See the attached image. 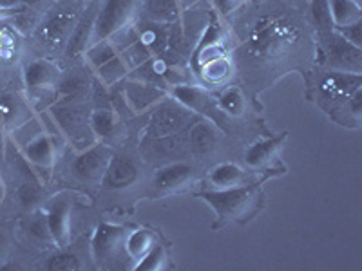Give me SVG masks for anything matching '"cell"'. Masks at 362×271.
I'll return each instance as SVG.
<instances>
[{"mask_svg": "<svg viewBox=\"0 0 362 271\" xmlns=\"http://www.w3.org/2000/svg\"><path fill=\"white\" fill-rule=\"evenodd\" d=\"M116 54H118V51H116L112 42L107 38V40H100L96 42V44L90 45L89 49L86 51V54H83V58H86V62L96 71L98 67H102L103 64L109 62L111 58H115Z\"/></svg>", "mask_w": 362, "mask_h": 271, "instance_id": "29", "label": "cell"}, {"mask_svg": "<svg viewBox=\"0 0 362 271\" xmlns=\"http://www.w3.org/2000/svg\"><path fill=\"white\" fill-rule=\"evenodd\" d=\"M24 156L28 157L35 170H40L49 176L54 167V159H57V145H54L53 136L44 131L35 136L33 140H29L24 145Z\"/></svg>", "mask_w": 362, "mask_h": 271, "instance_id": "15", "label": "cell"}, {"mask_svg": "<svg viewBox=\"0 0 362 271\" xmlns=\"http://www.w3.org/2000/svg\"><path fill=\"white\" fill-rule=\"evenodd\" d=\"M6 128H4V121H2V116H0V134H4Z\"/></svg>", "mask_w": 362, "mask_h": 271, "instance_id": "41", "label": "cell"}, {"mask_svg": "<svg viewBox=\"0 0 362 271\" xmlns=\"http://www.w3.org/2000/svg\"><path fill=\"white\" fill-rule=\"evenodd\" d=\"M129 78V76H127ZM165 96V90L160 89L156 85H151V83L140 82V80L129 78L127 82H124V98L127 107L131 112H140L147 111L153 105H156L158 102H161Z\"/></svg>", "mask_w": 362, "mask_h": 271, "instance_id": "14", "label": "cell"}, {"mask_svg": "<svg viewBox=\"0 0 362 271\" xmlns=\"http://www.w3.org/2000/svg\"><path fill=\"white\" fill-rule=\"evenodd\" d=\"M194 181V169L185 161H174L156 170L153 179L154 188L160 193L181 192L189 188Z\"/></svg>", "mask_w": 362, "mask_h": 271, "instance_id": "12", "label": "cell"}, {"mask_svg": "<svg viewBox=\"0 0 362 271\" xmlns=\"http://www.w3.org/2000/svg\"><path fill=\"white\" fill-rule=\"evenodd\" d=\"M138 179V167L124 154H112L109 167L102 177V183L109 190H124L134 185Z\"/></svg>", "mask_w": 362, "mask_h": 271, "instance_id": "16", "label": "cell"}, {"mask_svg": "<svg viewBox=\"0 0 362 271\" xmlns=\"http://www.w3.org/2000/svg\"><path fill=\"white\" fill-rule=\"evenodd\" d=\"M221 56H226V28L219 17V13L214 9V11H210L209 24H206L202 38L194 47L192 58H190V69L198 74L205 64Z\"/></svg>", "mask_w": 362, "mask_h": 271, "instance_id": "5", "label": "cell"}, {"mask_svg": "<svg viewBox=\"0 0 362 271\" xmlns=\"http://www.w3.org/2000/svg\"><path fill=\"white\" fill-rule=\"evenodd\" d=\"M218 143V127L209 119H202L198 124H194L189 132V145L192 152L196 154H209L214 150Z\"/></svg>", "mask_w": 362, "mask_h": 271, "instance_id": "20", "label": "cell"}, {"mask_svg": "<svg viewBox=\"0 0 362 271\" xmlns=\"http://www.w3.org/2000/svg\"><path fill=\"white\" fill-rule=\"evenodd\" d=\"M51 116L64 136H67L74 143H83V148L90 147L87 143H93V140H96L89 127V111L82 102L54 103L51 107Z\"/></svg>", "mask_w": 362, "mask_h": 271, "instance_id": "3", "label": "cell"}, {"mask_svg": "<svg viewBox=\"0 0 362 271\" xmlns=\"http://www.w3.org/2000/svg\"><path fill=\"white\" fill-rule=\"evenodd\" d=\"M284 140H286V132L252 143L247 152H245V161H247L248 167L250 169H263L264 164L272 163L279 154L281 148H283Z\"/></svg>", "mask_w": 362, "mask_h": 271, "instance_id": "18", "label": "cell"}, {"mask_svg": "<svg viewBox=\"0 0 362 271\" xmlns=\"http://www.w3.org/2000/svg\"><path fill=\"white\" fill-rule=\"evenodd\" d=\"M28 234L31 235L35 241H40V243H53L45 214H38V215H35L33 219H29Z\"/></svg>", "mask_w": 362, "mask_h": 271, "instance_id": "34", "label": "cell"}, {"mask_svg": "<svg viewBox=\"0 0 362 271\" xmlns=\"http://www.w3.org/2000/svg\"><path fill=\"white\" fill-rule=\"evenodd\" d=\"M141 11L156 24H174L181 18L183 8L180 0H144Z\"/></svg>", "mask_w": 362, "mask_h": 271, "instance_id": "19", "label": "cell"}, {"mask_svg": "<svg viewBox=\"0 0 362 271\" xmlns=\"http://www.w3.org/2000/svg\"><path fill=\"white\" fill-rule=\"evenodd\" d=\"M82 9L67 6V8H57L45 15L44 20L38 25V38L47 47H66L74 24L78 20Z\"/></svg>", "mask_w": 362, "mask_h": 271, "instance_id": "7", "label": "cell"}, {"mask_svg": "<svg viewBox=\"0 0 362 271\" xmlns=\"http://www.w3.org/2000/svg\"><path fill=\"white\" fill-rule=\"evenodd\" d=\"M218 107L225 116H243L245 109H247V102H245L243 90L239 87L230 85L226 90H223V95L218 98Z\"/></svg>", "mask_w": 362, "mask_h": 271, "instance_id": "27", "label": "cell"}, {"mask_svg": "<svg viewBox=\"0 0 362 271\" xmlns=\"http://www.w3.org/2000/svg\"><path fill=\"white\" fill-rule=\"evenodd\" d=\"M118 114L109 107H96L89 112V127L96 140H107L115 134Z\"/></svg>", "mask_w": 362, "mask_h": 271, "instance_id": "24", "label": "cell"}, {"mask_svg": "<svg viewBox=\"0 0 362 271\" xmlns=\"http://www.w3.org/2000/svg\"><path fill=\"white\" fill-rule=\"evenodd\" d=\"M15 11H17V9H2V8H0V20H2V18L11 17V15H15Z\"/></svg>", "mask_w": 362, "mask_h": 271, "instance_id": "39", "label": "cell"}, {"mask_svg": "<svg viewBox=\"0 0 362 271\" xmlns=\"http://www.w3.org/2000/svg\"><path fill=\"white\" fill-rule=\"evenodd\" d=\"M156 243V235L153 231L140 228V230L127 234V237H125V251H127V255L134 263H138L140 259H144Z\"/></svg>", "mask_w": 362, "mask_h": 271, "instance_id": "25", "label": "cell"}, {"mask_svg": "<svg viewBox=\"0 0 362 271\" xmlns=\"http://www.w3.org/2000/svg\"><path fill=\"white\" fill-rule=\"evenodd\" d=\"M140 35H141V29H138L134 24H131V25H127V28L119 29L118 33L112 35L109 40L112 42V45L116 47V51H118V53H122V51H125L127 47H131V45L134 44L138 38H140Z\"/></svg>", "mask_w": 362, "mask_h": 271, "instance_id": "33", "label": "cell"}, {"mask_svg": "<svg viewBox=\"0 0 362 271\" xmlns=\"http://www.w3.org/2000/svg\"><path fill=\"white\" fill-rule=\"evenodd\" d=\"M144 0H103L100 2L98 15L95 22V38L93 44L107 40L119 29L134 24L136 17L141 13Z\"/></svg>", "mask_w": 362, "mask_h": 271, "instance_id": "2", "label": "cell"}, {"mask_svg": "<svg viewBox=\"0 0 362 271\" xmlns=\"http://www.w3.org/2000/svg\"><path fill=\"white\" fill-rule=\"evenodd\" d=\"M255 2H259V0H255Z\"/></svg>", "mask_w": 362, "mask_h": 271, "instance_id": "42", "label": "cell"}, {"mask_svg": "<svg viewBox=\"0 0 362 271\" xmlns=\"http://www.w3.org/2000/svg\"><path fill=\"white\" fill-rule=\"evenodd\" d=\"M21 2H22V4H25V6H37L40 0H21Z\"/></svg>", "mask_w": 362, "mask_h": 271, "instance_id": "40", "label": "cell"}, {"mask_svg": "<svg viewBox=\"0 0 362 271\" xmlns=\"http://www.w3.org/2000/svg\"><path fill=\"white\" fill-rule=\"evenodd\" d=\"M210 208L216 212V228L225 222L238 221L245 222L257 214L261 208V188L259 185H241L234 188L203 190L198 193Z\"/></svg>", "mask_w": 362, "mask_h": 271, "instance_id": "1", "label": "cell"}, {"mask_svg": "<svg viewBox=\"0 0 362 271\" xmlns=\"http://www.w3.org/2000/svg\"><path fill=\"white\" fill-rule=\"evenodd\" d=\"M112 154H115L112 148H109L107 145L93 143L76 156V159L71 164V170L80 181H87V183L102 181Z\"/></svg>", "mask_w": 362, "mask_h": 271, "instance_id": "11", "label": "cell"}, {"mask_svg": "<svg viewBox=\"0 0 362 271\" xmlns=\"http://www.w3.org/2000/svg\"><path fill=\"white\" fill-rule=\"evenodd\" d=\"M232 73V64L226 56L216 58L212 62L205 64V66L199 69L198 76L202 80H205L206 83H219L223 80H226Z\"/></svg>", "mask_w": 362, "mask_h": 271, "instance_id": "28", "label": "cell"}, {"mask_svg": "<svg viewBox=\"0 0 362 271\" xmlns=\"http://www.w3.org/2000/svg\"><path fill=\"white\" fill-rule=\"evenodd\" d=\"M18 203H21L24 208L33 210L35 206H38L44 199V190H42V185L38 181H25L24 185L18 188L17 192Z\"/></svg>", "mask_w": 362, "mask_h": 271, "instance_id": "31", "label": "cell"}, {"mask_svg": "<svg viewBox=\"0 0 362 271\" xmlns=\"http://www.w3.org/2000/svg\"><path fill=\"white\" fill-rule=\"evenodd\" d=\"M8 248H9L8 237H6V234L0 231V260H4L6 253H8Z\"/></svg>", "mask_w": 362, "mask_h": 271, "instance_id": "37", "label": "cell"}, {"mask_svg": "<svg viewBox=\"0 0 362 271\" xmlns=\"http://www.w3.org/2000/svg\"><path fill=\"white\" fill-rule=\"evenodd\" d=\"M167 260H169V257H167V250H165V246H161L160 243H156L153 248H151V251L145 255L144 259H140L134 266H132V270L161 271L167 267Z\"/></svg>", "mask_w": 362, "mask_h": 271, "instance_id": "30", "label": "cell"}, {"mask_svg": "<svg viewBox=\"0 0 362 271\" xmlns=\"http://www.w3.org/2000/svg\"><path fill=\"white\" fill-rule=\"evenodd\" d=\"M129 73H131V67H129V64L125 62V58L119 53L96 69V76H98L100 83L105 87H112L116 83H119L122 80L127 78Z\"/></svg>", "mask_w": 362, "mask_h": 271, "instance_id": "26", "label": "cell"}, {"mask_svg": "<svg viewBox=\"0 0 362 271\" xmlns=\"http://www.w3.org/2000/svg\"><path fill=\"white\" fill-rule=\"evenodd\" d=\"M194 112L189 111L185 105H181L180 102H173V100H161L156 103V109L151 114L147 125V134L154 140L158 138H167V136H174L192 121Z\"/></svg>", "mask_w": 362, "mask_h": 271, "instance_id": "4", "label": "cell"}, {"mask_svg": "<svg viewBox=\"0 0 362 271\" xmlns=\"http://www.w3.org/2000/svg\"><path fill=\"white\" fill-rule=\"evenodd\" d=\"M209 181L214 188H234L247 185V174L235 163H219L209 172Z\"/></svg>", "mask_w": 362, "mask_h": 271, "instance_id": "21", "label": "cell"}, {"mask_svg": "<svg viewBox=\"0 0 362 271\" xmlns=\"http://www.w3.org/2000/svg\"><path fill=\"white\" fill-rule=\"evenodd\" d=\"M243 0H214V6H216V11L221 15V17H226V15H230L232 11L241 6Z\"/></svg>", "mask_w": 362, "mask_h": 271, "instance_id": "36", "label": "cell"}, {"mask_svg": "<svg viewBox=\"0 0 362 271\" xmlns=\"http://www.w3.org/2000/svg\"><path fill=\"white\" fill-rule=\"evenodd\" d=\"M100 2L98 0H90L89 4L82 9L78 20L74 24L73 33H71L69 40H67L64 53H66L67 60H76V58L83 56L86 51L93 45V38H95V22L96 15H98Z\"/></svg>", "mask_w": 362, "mask_h": 271, "instance_id": "10", "label": "cell"}, {"mask_svg": "<svg viewBox=\"0 0 362 271\" xmlns=\"http://www.w3.org/2000/svg\"><path fill=\"white\" fill-rule=\"evenodd\" d=\"M329 13V22L334 28L354 24L362 20V9L358 0H326Z\"/></svg>", "mask_w": 362, "mask_h": 271, "instance_id": "22", "label": "cell"}, {"mask_svg": "<svg viewBox=\"0 0 362 271\" xmlns=\"http://www.w3.org/2000/svg\"><path fill=\"white\" fill-rule=\"evenodd\" d=\"M71 203L66 198H57L45 212L53 244L60 250H67L71 243Z\"/></svg>", "mask_w": 362, "mask_h": 271, "instance_id": "13", "label": "cell"}, {"mask_svg": "<svg viewBox=\"0 0 362 271\" xmlns=\"http://www.w3.org/2000/svg\"><path fill=\"white\" fill-rule=\"evenodd\" d=\"M89 92V82L80 74H69L57 83V103L83 102Z\"/></svg>", "mask_w": 362, "mask_h": 271, "instance_id": "23", "label": "cell"}, {"mask_svg": "<svg viewBox=\"0 0 362 271\" xmlns=\"http://www.w3.org/2000/svg\"><path fill=\"white\" fill-rule=\"evenodd\" d=\"M344 40L350 42L355 47H361V35H362V20L354 22V24L342 25V28H334Z\"/></svg>", "mask_w": 362, "mask_h": 271, "instance_id": "35", "label": "cell"}, {"mask_svg": "<svg viewBox=\"0 0 362 271\" xmlns=\"http://www.w3.org/2000/svg\"><path fill=\"white\" fill-rule=\"evenodd\" d=\"M170 92H173V98L176 102H180L181 105H185L194 114L206 116L209 121H212L221 131L228 128L226 116L218 107V100L210 95L206 89L198 85H189V83H177V85H173Z\"/></svg>", "mask_w": 362, "mask_h": 271, "instance_id": "6", "label": "cell"}, {"mask_svg": "<svg viewBox=\"0 0 362 271\" xmlns=\"http://www.w3.org/2000/svg\"><path fill=\"white\" fill-rule=\"evenodd\" d=\"M45 270L49 271H76L80 270V260L76 255L69 253L67 250H60L58 253L51 255L47 263H45Z\"/></svg>", "mask_w": 362, "mask_h": 271, "instance_id": "32", "label": "cell"}, {"mask_svg": "<svg viewBox=\"0 0 362 271\" xmlns=\"http://www.w3.org/2000/svg\"><path fill=\"white\" fill-rule=\"evenodd\" d=\"M129 231L124 226H116L111 222H102L96 228L93 241H90V250H93V259L96 266L111 263L118 257L122 251H125V237Z\"/></svg>", "mask_w": 362, "mask_h": 271, "instance_id": "8", "label": "cell"}, {"mask_svg": "<svg viewBox=\"0 0 362 271\" xmlns=\"http://www.w3.org/2000/svg\"><path fill=\"white\" fill-rule=\"evenodd\" d=\"M321 40L326 60L335 71L361 74V47H355L350 42L344 40L335 29L322 35Z\"/></svg>", "mask_w": 362, "mask_h": 271, "instance_id": "9", "label": "cell"}, {"mask_svg": "<svg viewBox=\"0 0 362 271\" xmlns=\"http://www.w3.org/2000/svg\"><path fill=\"white\" fill-rule=\"evenodd\" d=\"M24 76V85L28 90H44V89H54L60 80V73L57 67L47 60H31L24 66L22 71Z\"/></svg>", "mask_w": 362, "mask_h": 271, "instance_id": "17", "label": "cell"}, {"mask_svg": "<svg viewBox=\"0 0 362 271\" xmlns=\"http://www.w3.org/2000/svg\"><path fill=\"white\" fill-rule=\"evenodd\" d=\"M21 4V0H0V8L2 9H17Z\"/></svg>", "mask_w": 362, "mask_h": 271, "instance_id": "38", "label": "cell"}]
</instances>
